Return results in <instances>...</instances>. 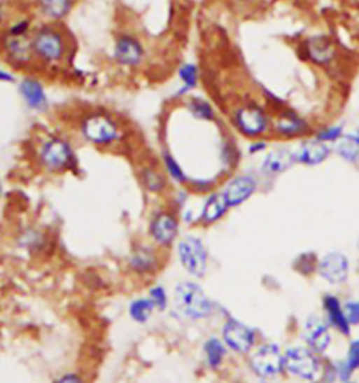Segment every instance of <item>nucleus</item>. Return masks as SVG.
<instances>
[{
  "instance_id": "30",
  "label": "nucleus",
  "mask_w": 359,
  "mask_h": 383,
  "mask_svg": "<svg viewBox=\"0 0 359 383\" xmlns=\"http://www.w3.org/2000/svg\"><path fill=\"white\" fill-rule=\"evenodd\" d=\"M307 55L318 65L328 64L334 57L332 46L323 37H316L307 43Z\"/></svg>"
},
{
  "instance_id": "5",
  "label": "nucleus",
  "mask_w": 359,
  "mask_h": 383,
  "mask_svg": "<svg viewBox=\"0 0 359 383\" xmlns=\"http://www.w3.org/2000/svg\"><path fill=\"white\" fill-rule=\"evenodd\" d=\"M181 225L183 222L178 212L169 205L157 207L150 212L148 219V240L162 251L167 253L174 249L177 240L183 235Z\"/></svg>"
},
{
  "instance_id": "37",
  "label": "nucleus",
  "mask_w": 359,
  "mask_h": 383,
  "mask_svg": "<svg viewBox=\"0 0 359 383\" xmlns=\"http://www.w3.org/2000/svg\"><path fill=\"white\" fill-rule=\"evenodd\" d=\"M52 383H89V380L79 370H65L59 373Z\"/></svg>"
},
{
  "instance_id": "18",
  "label": "nucleus",
  "mask_w": 359,
  "mask_h": 383,
  "mask_svg": "<svg viewBox=\"0 0 359 383\" xmlns=\"http://www.w3.org/2000/svg\"><path fill=\"white\" fill-rule=\"evenodd\" d=\"M230 207L227 205L222 191H212L206 194L199 212H198V225L201 226H212L220 222L226 214L229 212Z\"/></svg>"
},
{
  "instance_id": "6",
  "label": "nucleus",
  "mask_w": 359,
  "mask_h": 383,
  "mask_svg": "<svg viewBox=\"0 0 359 383\" xmlns=\"http://www.w3.org/2000/svg\"><path fill=\"white\" fill-rule=\"evenodd\" d=\"M174 256L181 270L191 279H202L209 270V251L197 233H184L174 246Z\"/></svg>"
},
{
  "instance_id": "4",
  "label": "nucleus",
  "mask_w": 359,
  "mask_h": 383,
  "mask_svg": "<svg viewBox=\"0 0 359 383\" xmlns=\"http://www.w3.org/2000/svg\"><path fill=\"white\" fill-rule=\"evenodd\" d=\"M31 40L37 64L57 67L65 61L69 46L65 33L57 25L44 23L34 27Z\"/></svg>"
},
{
  "instance_id": "7",
  "label": "nucleus",
  "mask_w": 359,
  "mask_h": 383,
  "mask_svg": "<svg viewBox=\"0 0 359 383\" xmlns=\"http://www.w3.org/2000/svg\"><path fill=\"white\" fill-rule=\"evenodd\" d=\"M164 251L153 246L149 240L135 242L125 260L127 270L138 279L150 281L164 268Z\"/></svg>"
},
{
  "instance_id": "34",
  "label": "nucleus",
  "mask_w": 359,
  "mask_h": 383,
  "mask_svg": "<svg viewBox=\"0 0 359 383\" xmlns=\"http://www.w3.org/2000/svg\"><path fill=\"white\" fill-rule=\"evenodd\" d=\"M187 109L191 116L201 121H213L215 120V110L209 102L202 97H192L187 103Z\"/></svg>"
},
{
  "instance_id": "9",
  "label": "nucleus",
  "mask_w": 359,
  "mask_h": 383,
  "mask_svg": "<svg viewBox=\"0 0 359 383\" xmlns=\"http://www.w3.org/2000/svg\"><path fill=\"white\" fill-rule=\"evenodd\" d=\"M220 338L229 351L239 355H246L254 347L257 335L250 326L229 316L222 323Z\"/></svg>"
},
{
  "instance_id": "10",
  "label": "nucleus",
  "mask_w": 359,
  "mask_h": 383,
  "mask_svg": "<svg viewBox=\"0 0 359 383\" xmlns=\"http://www.w3.org/2000/svg\"><path fill=\"white\" fill-rule=\"evenodd\" d=\"M283 369L299 379L313 380L320 372V361L309 348L290 347L283 354Z\"/></svg>"
},
{
  "instance_id": "2",
  "label": "nucleus",
  "mask_w": 359,
  "mask_h": 383,
  "mask_svg": "<svg viewBox=\"0 0 359 383\" xmlns=\"http://www.w3.org/2000/svg\"><path fill=\"white\" fill-rule=\"evenodd\" d=\"M82 138L93 146L111 149L120 145L125 137L121 124L106 111H90L79 121Z\"/></svg>"
},
{
  "instance_id": "12",
  "label": "nucleus",
  "mask_w": 359,
  "mask_h": 383,
  "mask_svg": "<svg viewBox=\"0 0 359 383\" xmlns=\"http://www.w3.org/2000/svg\"><path fill=\"white\" fill-rule=\"evenodd\" d=\"M233 123L237 131L247 138L261 137L269 125L264 110L251 104L239 107L233 114Z\"/></svg>"
},
{
  "instance_id": "25",
  "label": "nucleus",
  "mask_w": 359,
  "mask_h": 383,
  "mask_svg": "<svg viewBox=\"0 0 359 383\" xmlns=\"http://www.w3.org/2000/svg\"><path fill=\"white\" fill-rule=\"evenodd\" d=\"M323 309L327 314L328 323L344 335H349L351 324L345 316L344 306L341 305L339 299L334 295H325L323 299Z\"/></svg>"
},
{
  "instance_id": "39",
  "label": "nucleus",
  "mask_w": 359,
  "mask_h": 383,
  "mask_svg": "<svg viewBox=\"0 0 359 383\" xmlns=\"http://www.w3.org/2000/svg\"><path fill=\"white\" fill-rule=\"evenodd\" d=\"M9 19V0H0V32L8 26Z\"/></svg>"
},
{
  "instance_id": "16",
  "label": "nucleus",
  "mask_w": 359,
  "mask_h": 383,
  "mask_svg": "<svg viewBox=\"0 0 359 383\" xmlns=\"http://www.w3.org/2000/svg\"><path fill=\"white\" fill-rule=\"evenodd\" d=\"M317 271L323 279L330 284L338 285L348 278L349 261L342 253L331 251L318 261Z\"/></svg>"
},
{
  "instance_id": "35",
  "label": "nucleus",
  "mask_w": 359,
  "mask_h": 383,
  "mask_svg": "<svg viewBox=\"0 0 359 383\" xmlns=\"http://www.w3.org/2000/svg\"><path fill=\"white\" fill-rule=\"evenodd\" d=\"M342 137H344L342 125H334V127H328V128L321 130L320 132H317L316 139H318L324 144H328V142H337Z\"/></svg>"
},
{
  "instance_id": "17",
  "label": "nucleus",
  "mask_w": 359,
  "mask_h": 383,
  "mask_svg": "<svg viewBox=\"0 0 359 383\" xmlns=\"http://www.w3.org/2000/svg\"><path fill=\"white\" fill-rule=\"evenodd\" d=\"M138 177L142 188L153 197H164L170 193V180L159 166L143 165L138 170Z\"/></svg>"
},
{
  "instance_id": "13",
  "label": "nucleus",
  "mask_w": 359,
  "mask_h": 383,
  "mask_svg": "<svg viewBox=\"0 0 359 383\" xmlns=\"http://www.w3.org/2000/svg\"><path fill=\"white\" fill-rule=\"evenodd\" d=\"M113 58L122 68L136 69L145 61V48L132 34H120L114 43Z\"/></svg>"
},
{
  "instance_id": "20",
  "label": "nucleus",
  "mask_w": 359,
  "mask_h": 383,
  "mask_svg": "<svg viewBox=\"0 0 359 383\" xmlns=\"http://www.w3.org/2000/svg\"><path fill=\"white\" fill-rule=\"evenodd\" d=\"M304 340L311 351L324 352L331 344L328 326L317 316H310L304 323Z\"/></svg>"
},
{
  "instance_id": "1",
  "label": "nucleus",
  "mask_w": 359,
  "mask_h": 383,
  "mask_svg": "<svg viewBox=\"0 0 359 383\" xmlns=\"http://www.w3.org/2000/svg\"><path fill=\"white\" fill-rule=\"evenodd\" d=\"M216 310V303L197 279L185 278L174 284L169 312L177 321L201 323L209 320Z\"/></svg>"
},
{
  "instance_id": "23",
  "label": "nucleus",
  "mask_w": 359,
  "mask_h": 383,
  "mask_svg": "<svg viewBox=\"0 0 359 383\" xmlns=\"http://www.w3.org/2000/svg\"><path fill=\"white\" fill-rule=\"evenodd\" d=\"M296 162V153L288 148H278L269 152L262 162V173L267 176H278L289 170Z\"/></svg>"
},
{
  "instance_id": "36",
  "label": "nucleus",
  "mask_w": 359,
  "mask_h": 383,
  "mask_svg": "<svg viewBox=\"0 0 359 383\" xmlns=\"http://www.w3.org/2000/svg\"><path fill=\"white\" fill-rule=\"evenodd\" d=\"M213 187H215V180H208V179H197V180L190 179V183L187 186V188L191 193H198V194H209L212 193Z\"/></svg>"
},
{
  "instance_id": "41",
  "label": "nucleus",
  "mask_w": 359,
  "mask_h": 383,
  "mask_svg": "<svg viewBox=\"0 0 359 383\" xmlns=\"http://www.w3.org/2000/svg\"><path fill=\"white\" fill-rule=\"evenodd\" d=\"M0 82L13 83V82H16V78H15V75L12 72H8V71L0 68Z\"/></svg>"
},
{
  "instance_id": "31",
  "label": "nucleus",
  "mask_w": 359,
  "mask_h": 383,
  "mask_svg": "<svg viewBox=\"0 0 359 383\" xmlns=\"http://www.w3.org/2000/svg\"><path fill=\"white\" fill-rule=\"evenodd\" d=\"M337 155L345 162L355 163L359 159V132L344 135L335 142Z\"/></svg>"
},
{
  "instance_id": "11",
  "label": "nucleus",
  "mask_w": 359,
  "mask_h": 383,
  "mask_svg": "<svg viewBox=\"0 0 359 383\" xmlns=\"http://www.w3.org/2000/svg\"><path fill=\"white\" fill-rule=\"evenodd\" d=\"M250 368L260 377H274L283 369V355L275 344H262L250 358Z\"/></svg>"
},
{
  "instance_id": "24",
  "label": "nucleus",
  "mask_w": 359,
  "mask_h": 383,
  "mask_svg": "<svg viewBox=\"0 0 359 383\" xmlns=\"http://www.w3.org/2000/svg\"><path fill=\"white\" fill-rule=\"evenodd\" d=\"M295 153H296L297 163H302L306 166H317L328 159L331 149L327 144L314 138L311 141L303 142Z\"/></svg>"
},
{
  "instance_id": "21",
  "label": "nucleus",
  "mask_w": 359,
  "mask_h": 383,
  "mask_svg": "<svg viewBox=\"0 0 359 383\" xmlns=\"http://www.w3.org/2000/svg\"><path fill=\"white\" fill-rule=\"evenodd\" d=\"M201 352L205 368L218 372L225 365L229 349L219 335H208L201 345Z\"/></svg>"
},
{
  "instance_id": "3",
  "label": "nucleus",
  "mask_w": 359,
  "mask_h": 383,
  "mask_svg": "<svg viewBox=\"0 0 359 383\" xmlns=\"http://www.w3.org/2000/svg\"><path fill=\"white\" fill-rule=\"evenodd\" d=\"M36 159L40 169L48 174H65L73 172L78 166L75 149L64 135H48L36 151Z\"/></svg>"
},
{
  "instance_id": "33",
  "label": "nucleus",
  "mask_w": 359,
  "mask_h": 383,
  "mask_svg": "<svg viewBox=\"0 0 359 383\" xmlns=\"http://www.w3.org/2000/svg\"><path fill=\"white\" fill-rule=\"evenodd\" d=\"M178 79L181 82V89L178 90V95L184 96L188 95L191 90H194L198 86L199 82V69L195 64L187 62L183 64L178 69Z\"/></svg>"
},
{
  "instance_id": "44",
  "label": "nucleus",
  "mask_w": 359,
  "mask_h": 383,
  "mask_svg": "<svg viewBox=\"0 0 359 383\" xmlns=\"http://www.w3.org/2000/svg\"><path fill=\"white\" fill-rule=\"evenodd\" d=\"M346 383H353V382H346Z\"/></svg>"
},
{
  "instance_id": "14",
  "label": "nucleus",
  "mask_w": 359,
  "mask_h": 383,
  "mask_svg": "<svg viewBox=\"0 0 359 383\" xmlns=\"http://www.w3.org/2000/svg\"><path fill=\"white\" fill-rule=\"evenodd\" d=\"M15 244L29 256H43L51 250L52 236L41 226L27 225L16 235Z\"/></svg>"
},
{
  "instance_id": "8",
  "label": "nucleus",
  "mask_w": 359,
  "mask_h": 383,
  "mask_svg": "<svg viewBox=\"0 0 359 383\" xmlns=\"http://www.w3.org/2000/svg\"><path fill=\"white\" fill-rule=\"evenodd\" d=\"M31 34L13 36L5 30L0 32V55L12 68L24 71L37 64Z\"/></svg>"
},
{
  "instance_id": "43",
  "label": "nucleus",
  "mask_w": 359,
  "mask_h": 383,
  "mask_svg": "<svg viewBox=\"0 0 359 383\" xmlns=\"http://www.w3.org/2000/svg\"><path fill=\"white\" fill-rule=\"evenodd\" d=\"M229 383H240V382H229Z\"/></svg>"
},
{
  "instance_id": "29",
  "label": "nucleus",
  "mask_w": 359,
  "mask_h": 383,
  "mask_svg": "<svg viewBox=\"0 0 359 383\" xmlns=\"http://www.w3.org/2000/svg\"><path fill=\"white\" fill-rule=\"evenodd\" d=\"M146 296L152 300L157 313H167L171 306V292L164 284L152 282L146 289Z\"/></svg>"
},
{
  "instance_id": "40",
  "label": "nucleus",
  "mask_w": 359,
  "mask_h": 383,
  "mask_svg": "<svg viewBox=\"0 0 359 383\" xmlns=\"http://www.w3.org/2000/svg\"><path fill=\"white\" fill-rule=\"evenodd\" d=\"M265 148H267L265 142L258 141V142H253V144L248 146V152H250V155H255V153H260V152L265 151Z\"/></svg>"
},
{
  "instance_id": "38",
  "label": "nucleus",
  "mask_w": 359,
  "mask_h": 383,
  "mask_svg": "<svg viewBox=\"0 0 359 383\" xmlns=\"http://www.w3.org/2000/svg\"><path fill=\"white\" fill-rule=\"evenodd\" d=\"M345 316L349 324H359V300H349L344 305Z\"/></svg>"
},
{
  "instance_id": "28",
  "label": "nucleus",
  "mask_w": 359,
  "mask_h": 383,
  "mask_svg": "<svg viewBox=\"0 0 359 383\" xmlns=\"http://www.w3.org/2000/svg\"><path fill=\"white\" fill-rule=\"evenodd\" d=\"M275 131L283 137H297L307 131V124L295 113H286L275 121Z\"/></svg>"
},
{
  "instance_id": "42",
  "label": "nucleus",
  "mask_w": 359,
  "mask_h": 383,
  "mask_svg": "<svg viewBox=\"0 0 359 383\" xmlns=\"http://www.w3.org/2000/svg\"><path fill=\"white\" fill-rule=\"evenodd\" d=\"M314 383H325V382H314Z\"/></svg>"
},
{
  "instance_id": "22",
  "label": "nucleus",
  "mask_w": 359,
  "mask_h": 383,
  "mask_svg": "<svg viewBox=\"0 0 359 383\" xmlns=\"http://www.w3.org/2000/svg\"><path fill=\"white\" fill-rule=\"evenodd\" d=\"M34 2L41 18L54 25L65 20L76 5V0H34Z\"/></svg>"
},
{
  "instance_id": "15",
  "label": "nucleus",
  "mask_w": 359,
  "mask_h": 383,
  "mask_svg": "<svg viewBox=\"0 0 359 383\" xmlns=\"http://www.w3.org/2000/svg\"><path fill=\"white\" fill-rule=\"evenodd\" d=\"M257 180L250 174H240L229 180L222 190V194L230 208L240 207L253 197L257 191Z\"/></svg>"
},
{
  "instance_id": "32",
  "label": "nucleus",
  "mask_w": 359,
  "mask_h": 383,
  "mask_svg": "<svg viewBox=\"0 0 359 383\" xmlns=\"http://www.w3.org/2000/svg\"><path fill=\"white\" fill-rule=\"evenodd\" d=\"M359 369V340H353L349 344L346 351V356L344 361L339 362L337 368V373L339 375L341 380H348L349 376Z\"/></svg>"
},
{
  "instance_id": "26",
  "label": "nucleus",
  "mask_w": 359,
  "mask_h": 383,
  "mask_svg": "<svg viewBox=\"0 0 359 383\" xmlns=\"http://www.w3.org/2000/svg\"><path fill=\"white\" fill-rule=\"evenodd\" d=\"M157 313L152 300L145 295H138L135 298H132L127 306V314L129 317V320L135 324L139 326H145L148 324L153 314Z\"/></svg>"
},
{
  "instance_id": "19",
  "label": "nucleus",
  "mask_w": 359,
  "mask_h": 383,
  "mask_svg": "<svg viewBox=\"0 0 359 383\" xmlns=\"http://www.w3.org/2000/svg\"><path fill=\"white\" fill-rule=\"evenodd\" d=\"M19 93L24 102V104L31 110L37 113H44L48 109V96L45 93L44 85L33 76L24 78L19 83Z\"/></svg>"
},
{
  "instance_id": "27",
  "label": "nucleus",
  "mask_w": 359,
  "mask_h": 383,
  "mask_svg": "<svg viewBox=\"0 0 359 383\" xmlns=\"http://www.w3.org/2000/svg\"><path fill=\"white\" fill-rule=\"evenodd\" d=\"M160 160H162V169L166 173V176L169 177L170 183L176 184L177 187H187L188 186L190 177L187 176V173L184 172V169L181 167L178 160L169 151L162 152Z\"/></svg>"
}]
</instances>
